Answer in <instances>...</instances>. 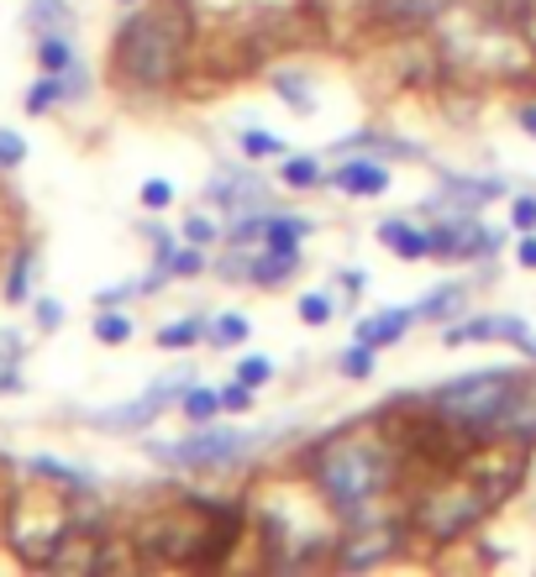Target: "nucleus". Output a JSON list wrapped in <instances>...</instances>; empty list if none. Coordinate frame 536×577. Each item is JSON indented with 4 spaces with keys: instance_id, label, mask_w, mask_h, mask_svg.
Wrapping results in <instances>:
<instances>
[{
    "instance_id": "obj_1",
    "label": "nucleus",
    "mask_w": 536,
    "mask_h": 577,
    "mask_svg": "<svg viewBox=\"0 0 536 577\" xmlns=\"http://www.w3.org/2000/svg\"><path fill=\"white\" fill-rule=\"evenodd\" d=\"M532 473V441L515 435H494V446H473L442 473L411 509V535L453 546L468 530H479L494 509L511 499Z\"/></svg>"
},
{
    "instance_id": "obj_2",
    "label": "nucleus",
    "mask_w": 536,
    "mask_h": 577,
    "mask_svg": "<svg viewBox=\"0 0 536 577\" xmlns=\"http://www.w3.org/2000/svg\"><path fill=\"white\" fill-rule=\"evenodd\" d=\"M411 462V446L400 441L390 415H364L342 431L321 435L305 457V473H311V488L316 499L337 520H364L368 509L379 505L400 483V467Z\"/></svg>"
},
{
    "instance_id": "obj_3",
    "label": "nucleus",
    "mask_w": 536,
    "mask_h": 577,
    "mask_svg": "<svg viewBox=\"0 0 536 577\" xmlns=\"http://www.w3.org/2000/svg\"><path fill=\"white\" fill-rule=\"evenodd\" d=\"M196 48V11L190 0H147L137 5L122 26H116V43H111V69L126 90H174L179 73L190 64Z\"/></svg>"
},
{
    "instance_id": "obj_4",
    "label": "nucleus",
    "mask_w": 536,
    "mask_h": 577,
    "mask_svg": "<svg viewBox=\"0 0 536 577\" xmlns=\"http://www.w3.org/2000/svg\"><path fill=\"white\" fill-rule=\"evenodd\" d=\"M237 541H243V509L211 505L196 494L147 514L143 525L132 530V546L153 567H221Z\"/></svg>"
},
{
    "instance_id": "obj_5",
    "label": "nucleus",
    "mask_w": 536,
    "mask_h": 577,
    "mask_svg": "<svg viewBox=\"0 0 536 577\" xmlns=\"http://www.w3.org/2000/svg\"><path fill=\"white\" fill-rule=\"evenodd\" d=\"M69 499H79V494L64 488V483H58V488L22 483V488L5 494V505H0V535H5V546L16 552L22 567H48L53 562L58 541H64L74 525Z\"/></svg>"
},
{
    "instance_id": "obj_6",
    "label": "nucleus",
    "mask_w": 536,
    "mask_h": 577,
    "mask_svg": "<svg viewBox=\"0 0 536 577\" xmlns=\"http://www.w3.org/2000/svg\"><path fill=\"white\" fill-rule=\"evenodd\" d=\"M515 384H521V367H484V373H464V378H447L437 384L421 405L432 420H442L447 431L464 435H494L500 431V415L511 405Z\"/></svg>"
},
{
    "instance_id": "obj_7",
    "label": "nucleus",
    "mask_w": 536,
    "mask_h": 577,
    "mask_svg": "<svg viewBox=\"0 0 536 577\" xmlns=\"http://www.w3.org/2000/svg\"><path fill=\"white\" fill-rule=\"evenodd\" d=\"M264 435L253 431H196L185 435V441H153L147 446V457L164 462V467H185V473H216V467H232V462H243L253 446H258Z\"/></svg>"
},
{
    "instance_id": "obj_8",
    "label": "nucleus",
    "mask_w": 536,
    "mask_h": 577,
    "mask_svg": "<svg viewBox=\"0 0 536 577\" xmlns=\"http://www.w3.org/2000/svg\"><path fill=\"white\" fill-rule=\"evenodd\" d=\"M500 231L479 226L473 216H447L432 226V258L442 263H473V258H494L500 252Z\"/></svg>"
},
{
    "instance_id": "obj_9",
    "label": "nucleus",
    "mask_w": 536,
    "mask_h": 577,
    "mask_svg": "<svg viewBox=\"0 0 536 577\" xmlns=\"http://www.w3.org/2000/svg\"><path fill=\"white\" fill-rule=\"evenodd\" d=\"M405 530H411V520H400V525L342 530L332 562H337V567H347V573H368V567H379V562H394L400 541H405Z\"/></svg>"
},
{
    "instance_id": "obj_10",
    "label": "nucleus",
    "mask_w": 536,
    "mask_h": 577,
    "mask_svg": "<svg viewBox=\"0 0 536 577\" xmlns=\"http://www.w3.org/2000/svg\"><path fill=\"white\" fill-rule=\"evenodd\" d=\"M442 341H447V347H468V341H511V347H521L526 358H536V337L521 315H473V320H453V326L442 331Z\"/></svg>"
},
{
    "instance_id": "obj_11",
    "label": "nucleus",
    "mask_w": 536,
    "mask_h": 577,
    "mask_svg": "<svg viewBox=\"0 0 536 577\" xmlns=\"http://www.w3.org/2000/svg\"><path fill=\"white\" fill-rule=\"evenodd\" d=\"M205 200L237 220V216H253V211H268V184L247 169H216L211 184H205Z\"/></svg>"
},
{
    "instance_id": "obj_12",
    "label": "nucleus",
    "mask_w": 536,
    "mask_h": 577,
    "mask_svg": "<svg viewBox=\"0 0 536 577\" xmlns=\"http://www.w3.org/2000/svg\"><path fill=\"white\" fill-rule=\"evenodd\" d=\"M464 0H368V16L373 22H384V26H432L442 22L447 11H458Z\"/></svg>"
},
{
    "instance_id": "obj_13",
    "label": "nucleus",
    "mask_w": 536,
    "mask_h": 577,
    "mask_svg": "<svg viewBox=\"0 0 536 577\" xmlns=\"http://www.w3.org/2000/svg\"><path fill=\"white\" fill-rule=\"evenodd\" d=\"M373 237L384 241L394 258H405V263H426V258H432V226H415V220L390 216V220L373 226Z\"/></svg>"
},
{
    "instance_id": "obj_14",
    "label": "nucleus",
    "mask_w": 536,
    "mask_h": 577,
    "mask_svg": "<svg viewBox=\"0 0 536 577\" xmlns=\"http://www.w3.org/2000/svg\"><path fill=\"white\" fill-rule=\"evenodd\" d=\"M411 320H421L415 315V305H394V310H373V315H364L358 326H353V341H368L373 352L379 347H394V341L411 331Z\"/></svg>"
},
{
    "instance_id": "obj_15",
    "label": "nucleus",
    "mask_w": 536,
    "mask_h": 577,
    "mask_svg": "<svg viewBox=\"0 0 536 577\" xmlns=\"http://www.w3.org/2000/svg\"><path fill=\"white\" fill-rule=\"evenodd\" d=\"M494 435H515V441H536V373L521 367V384H515L511 405L500 415V431Z\"/></svg>"
},
{
    "instance_id": "obj_16",
    "label": "nucleus",
    "mask_w": 536,
    "mask_h": 577,
    "mask_svg": "<svg viewBox=\"0 0 536 577\" xmlns=\"http://www.w3.org/2000/svg\"><path fill=\"white\" fill-rule=\"evenodd\" d=\"M300 263H305L300 252H264V247L253 252V247H247V279L243 284L247 288H279L300 273Z\"/></svg>"
},
{
    "instance_id": "obj_17",
    "label": "nucleus",
    "mask_w": 536,
    "mask_h": 577,
    "mask_svg": "<svg viewBox=\"0 0 536 577\" xmlns=\"http://www.w3.org/2000/svg\"><path fill=\"white\" fill-rule=\"evenodd\" d=\"M332 184H337L342 194H353V200H373V194L390 190V169L373 163V158H347V163L332 173Z\"/></svg>"
},
{
    "instance_id": "obj_18",
    "label": "nucleus",
    "mask_w": 536,
    "mask_h": 577,
    "mask_svg": "<svg viewBox=\"0 0 536 577\" xmlns=\"http://www.w3.org/2000/svg\"><path fill=\"white\" fill-rule=\"evenodd\" d=\"M484 22L515 32V43L536 53V0H484Z\"/></svg>"
},
{
    "instance_id": "obj_19",
    "label": "nucleus",
    "mask_w": 536,
    "mask_h": 577,
    "mask_svg": "<svg viewBox=\"0 0 536 577\" xmlns=\"http://www.w3.org/2000/svg\"><path fill=\"white\" fill-rule=\"evenodd\" d=\"M311 231H316V226L305 216H273V211H268L258 247H264V252H300V241L311 237Z\"/></svg>"
},
{
    "instance_id": "obj_20",
    "label": "nucleus",
    "mask_w": 536,
    "mask_h": 577,
    "mask_svg": "<svg viewBox=\"0 0 536 577\" xmlns=\"http://www.w3.org/2000/svg\"><path fill=\"white\" fill-rule=\"evenodd\" d=\"M32 263H37V247L22 241L16 258H11V268H5V284H0L5 305H26V299H32Z\"/></svg>"
},
{
    "instance_id": "obj_21",
    "label": "nucleus",
    "mask_w": 536,
    "mask_h": 577,
    "mask_svg": "<svg viewBox=\"0 0 536 577\" xmlns=\"http://www.w3.org/2000/svg\"><path fill=\"white\" fill-rule=\"evenodd\" d=\"M37 69L43 73H64L74 64V43H69V32H37Z\"/></svg>"
},
{
    "instance_id": "obj_22",
    "label": "nucleus",
    "mask_w": 536,
    "mask_h": 577,
    "mask_svg": "<svg viewBox=\"0 0 536 577\" xmlns=\"http://www.w3.org/2000/svg\"><path fill=\"white\" fill-rule=\"evenodd\" d=\"M200 341H205V320H200V315H185V320L158 326V347H164V352H190Z\"/></svg>"
},
{
    "instance_id": "obj_23",
    "label": "nucleus",
    "mask_w": 536,
    "mask_h": 577,
    "mask_svg": "<svg viewBox=\"0 0 536 577\" xmlns=\"http://www.w3.org/2000/svg\"><path fill=\"white\" fill-rule=\"evenodd\" d=\"M179 415H185V420H196V426H211L216 415H226V409H221V388L190 384V388H185V399H179Z\"/></svg>"
},
{
    "instance_id": "obj_24",
    "label": "nucleus",
    "mask_w": 536,
    "mask_h": 577,
    "mask_svg": "<svg viewBox=\"0 0 536 577\" xmlns=\"http://www.w3.org/2000/svg\"><path fill=\"white\" fill-rule=\"evenodd\" d=\"M90 331H96V341H105V347H126V341L137 337V320H132L126 310H116V305H105Z\"/></svg>"
},
{
    "instance_id": "obj_25",
    "label": "nucleus",
    "mask_w": 536,
    "mask_h": 577,
    "mask_svg": "<svg viewBox=\"0 0 536 577\" xmlns=\"http://www.w3.org/2000/svg\"><path fill=\"white\" fill-rule=\"evenodd\" d=\"M268 84H273L279 100H284L290 111H300V116H311V111H316V90H311V79H294V73L284 69V73H268Z\"/></svg>"
},
{
    "instance_id": "obj_26",
    "label": "nucleus",
    "mask_w": 536,
    "mask_h": 577,
    "mask_svg": "<svg viewBox=\"0 0 536 577\" xmlns=\"http://www.w3.org/2000/svg\"><path fill=\"white\" fill-rule=\"evenodd\" d=\"M26 467H32V478L64 483V488H74V494H85V488H90V473H79V467H69V462H58V457H32Z\"/></svg>"
},
{
    "instance_id": "obj_27",
    "label": "nucleus",
    "mask_w": 536,
    "mask_h": 577,
    "mask_svg": "<svg viewBox=\"0 0 536 577\" xmlns=\"http://www.w3.org/2000/svg\"><path fill=\"white\" fill-rule=\"evenodd\" d=\"M279 179L290 184V190H311V184H321L326 179V169H321V158H311V152H300V158H279Z\"/></svg>"
},
{
    "instance_id": "obj_28",
    "label": "nucleus",
    "mask_w": 536,
    "mask_h": 577,
    "mask_svg": "<svg viewBox=\"0 0 536 577\" xmlns=\"http://www.w3.org/2000/svg\"><path fill=\"white\" fill-rule=\"evenodd\" d=\"M69 90H64V73H43L32 90H26V116H48L53 105H64Z\"/></svg>"
},
{
    "instance_id": "obj_29",
    "label": "nucleus",
    "mask_w": 536,
    "mask_h": 577,
    "mask_svg": "<svg viewBox=\"0 0 536 577\" xmlns=\"http://www.w3.org/2000/svg\"><path fill=\"white\" fill-rule=\"evenodd\" d=\"M464 299H468V284H442L437 294L415 299V315H421V320H447V315L458 310Z\"/></svg>"
},
{
    "instance_id": "obj_30",
    "label": "nucleus",
    "mask_w": 536,
    "mask_h": 577,
    "mask_svg": "<svg viewBox=\"0 0 536 577\" xmlns=\"http://www.w3.org/2000/svg\"><path fill=\"white\" fill-rule=\"evenodd\" d=\"M247 337H253V326H247V315H237V310L205 320V341H211V347H237V341H247Z\"/></svg>"
},
{
    "instance_id": "obj_31",
    "label": "nucleus",
    "mask_w": 536,
    "mask_h": 577,
    "mask_svg": "<svg viewBox=\"0 0 536 577\" xmlns=\"http://www.w3.org/2000/svg\"><path fill=\"white\" fill-rule=\"evenodd\" d=\"M69 5H64V0H32V5H26V22L37 26V32H69Z\"/></svg>"
},
{
    "instance_id": "obj_32",
    "label": "nucleus",
    "mask_w": 536,
    "mask_h": 577,
    "mask_svg": "<svg viewBox=\"0 0 536 577\" xmlns=\"http://www.w3.org/2000/svg\"><path fill=\"white\" fill-rule=\"evenodd\" d=\"M243 158H253V163H264V158H284L290 147H284V137H273V132H258V126H247L243 137Z\"/></svg>"
},
{
    "instance_id": "obj_33",
    "label": "nucleus",
    "mask_w": 536,
    "mask_h": 577,
    "mask_svg": "<svg viewBox=\"0 0 536 577\" xmlns=\"http://www.w3.org/2000/svg\"><path fill=\"white\" fill-rule=\"evenodd\" d=\"M16 362H22V337H16V331H0V394H5V388H22Z\"/></svg>"
},
{
    "instance_id": "obj_34",
    "label": "nucleus",
    "mask_w": 536,
    "mask_h": 577,
    "mask_svg": "<svg viewBox=\"0 0 536 577\" xmlns=\"http://www.w3.org/2000/svg\"><path fill=\"white\" fill-rule=\"evenodd\" d=\"M337 367H342V378H353V384L373 378V347H368V341H353V347L337 358Z\"/></svg>"
},
{
    "instance_id": "obj_35",
    "label": "nucleus",
    "mask_w": 536,
    "mask_h": 577,
    "mask_svg": "<svg viewBox=\"0 0 536 577\" xmlns=\"http://www.w3.org/2000/svg\"><path fill=\"white\" fill-rule=\"evenodd\" d=\"M294 315H300L305 326H326V320L337 315V305H332V294L311 288V294H300V299H294Z\"/></svg>"
},
{
    "instance_id": "obj_36",
    "label": "nucleus",
    "mask_w": 536,
    "mask_h": 577,
    "mask_svg": "<svg viewBox=\"0 0 536 577\" xmlns=\"http://www.w3.org/2000/svg\"><path fill=\"white\" fill-rule=\"evenodd\" d=\"M237 378H243L247 388L273 384V358H264V352H247V358L237 362Z\"/></svg>"
},
{
    "instance_id": "obj_37",
    "label": "nucleus",
    "mask_w": 536,
    "mask_h": 577,
    "mask_svg": "<svg viewBox=\"0 0 536 577\" xmlns=\"http://www.w3.org/2000/svg\"><path fill=\"white\" fill-rule=\"evenodd\" d=\"M221 237H226V231H221L211 216H185V241H196V247H205V252H211Z\"/></svg>"
},
{
    "instance_id": "obj_38",
    "label": "nucleus",
    "mask_w": 536,
    "mask_h": 577,
    "mask_svg": "<svg viewBox=\"0 0 536 577\" xmlns=\"http://www.w3.org/2000/svg\"><path fill=\"white\" fill-rule=\"evenodd\" d=\"M22 163H26V137H22V132H5V126H0V173L22 169Z\"/></svg>"
},
{
    "instance_id": "obj_39",
    "label": "nucleus",
    "mask_w": 536,
    "mask_h": 577,
    "mask_svg": "<svg viewBox=\"0 0 536 577\" xmlns=\"http://www.w3.org/2000/svg\"><path fill=\"white\" fill-rule=\"evenodd\" d=\"M137 200H143L147 211H169V205H174V184H169V179H158V173H153V179H143V190H137Z\"/></svg>"
},
{
    "instance_id": "obj_40",
    "label": "nucleus",
    "mask_w": 536,
    "mask_h": 577,
    "mask_svg": "<svg viewBox=\"0 0 536 577\" xmlns=\"http://www.w3.org/2000/svg\"><path fill=\"white\" fill-rule=\"evenodd\" d=\"M253 394H258V388H247L243 378H232V384H221V409H226V415H247V409H253Z\"/></svg>"
},
{
    "instance_id": "obj_41",
    "label": "nucleus",
    "mask_w": 536,
    "mask_h": 577,
    "mask_svg": "<svg viewBox=\"0 0 536 577\" xmlns=\"http://www.w3.org/2000/svg\"><path fill=\"white\" fill-rule=\"evenodd\" d=\"M32 315H37V331H48V337L64 326V305L48 299V294H37V299H32Z\"/></svg>"
},
{
    "instance_id": "obj_42",
    "label": "nucleus",
    "mask_w": 536,
    "mask_h": 577,
    "mask_svg": "<svg viewBox=\"0 0 536 577\" xmlns=\"http://www.w3.org/2000/svg\"><path fill=\"white\" fill-rule=\"evenodd\" d=\"M511 226H515V231H536V194L511 200Z\"/></svg>"
},
{
    "instance_id": "obj_43",
    "label": "nucleus",
    "mask_w": 536,
    "mask_h": 577,
    "mask_svg": "<svg viewBox=\"0 0 536 577\" xmlns=\"http://www.w3.org/2000/svg\"><path fill=\"white\" fill-rule=\"evenodd\" d=\"M64 90H69V100H79L85 90H90V69H85L79 58H74L69 69H64Z\"/></svg>"
},
{
    "instance_id": "obj_44",
    "label": "nucleus",
    "mask_w": 536,
    "mask_h": 577,
    "mask_svg": "<svg viewBox=\"0 0 536 577\" xmlns=\"http://www.w3.org/2000/svg\"><path fill=\"white\" fill-rule=\"evenodd\" d=\"M337 284H342L347 299H358V294L368 288V273H364V268H337Z\"/></svg>"
},
{
    "instance_id": "obj_45",
    "label": "nucleus",
    "mask_w": 536,
    "mask_h": 577,
    "mask_svg": "<svg viewBox=\"0 0 536 577\" xmlns=\"http://www.w3.org/2000/svg\"><path fill=\"white\" fill-rule=\"evenodd\" d=\"M137 294H143V284H116V288H100L96 305L105 310V305H126V299H137Z\"/></svg>"
},
{
    "instance_id": "obj_46",
    "label": "nucleus",
    "mask_w": 536,
    "mask_h": 577,
    "mask_svg": "<svg viewBox=\"0 0 536 577\" xmlns=\"http://www.w3.org/2000/svg\"><path fill=\"white\" fill-rule=\"evenodd\" d=\"M515 263L536 268V231H521V241H515Z\"/></svg>"
},
{
    "instance_id": "obj_47",
    "label": "nucleus",
    "mask_w": 536,
    "mask_h": 577,
    "mask_svg": "<svg viewBox=\"0 0 536 577\" xmlns=\"http://www.w3.org/2000/svg\"><path fill=\"white\" fill-rule=\"evenodd\" d=\"M515 121H521V132H526V137H536V105H521Z\"/></svg>"
},
{
    "instance_id": "obj_48",
    "label": "nucleus",
    "mask_w": 536,
    "mask_h": 577,
    "mask_svg": "<svg viewBox=\"0 0 536 577\" xmlns=\"http://www.w3.org/2000/svg\"><path fill=\"white\" fill-rule=\"evenodd\" d=\"M116 5H137V0H116Z\"/></svg>"
}]
</instances>
